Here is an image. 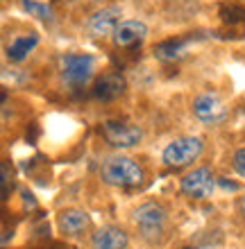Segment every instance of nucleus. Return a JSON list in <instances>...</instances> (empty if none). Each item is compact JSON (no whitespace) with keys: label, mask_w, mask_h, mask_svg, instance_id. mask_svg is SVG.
<instances>
[{"label":"nucleus","mask_w":245,"mask_h":249,"mask_svg":"<svg viewBox=\"0 0 245 249\" xmlns=\"http://www.w3.org/2000/svg\"><path fill=\"white\" fill-rule=\"evenodd\" d=\"M132 222L139 231V236L146 240L148 245H161L166 240V233H168V224H170V217H168V211H166L164 204L159 202H143L141 206H136L132 213Z\"/></svg>","instance_id":"nucleus-1"},{"label":"nucleus","mask_w":245,"mask_h":249,"mask_svg":"<svg viewBox=\"0 0 245 249\" xmlns=\"http://www.w3.org/2000/svg\"><path fill=\"white\" fill-rule=\"evenodd\" d=\"M100 179L109 186H118V188H130V186H139L146 179V172L132 157L127 154H112L100 161Z\"/></svg>","instance_id":"nucleus-2"},{"label":"nucleus","mask_w":245,"mask_h":249,"mask_svg":"<svg viewBox=\"0 0 245 249\" xmlns=\"http://www.w3.org/2000/svg\"><path fill=\"white\" fill-rule=\"evenodd\" d=\"M202 152H205V141L200 136H179L166 145L161 159L168 168H186L195 163L202 157Z\"/></svg>","instance_id":"nucleus-3"},{"label":"nucleus","mask_w":245,"mask_h":249,"mask_svg":"<svg viewBox=\"0 0 245 249\" xmlns=\"http://www.w3.org/2000/svg\"><path fill=\"white\" fill-rule=\"evenodd\" d=\"M218 179L211 172V168H193L191 172H186L184 177L179 179V190L191 199H211L216 193Z\"/></svg>","instance_id":"nucleus-4"},{"label":"nucleus","mask_w":245,"mask_h":249,"mask_svg":"<svg viewBox=\"0 0 245 249\" xmlns=\"http://www.w3.org/2000/svg\"><path fill=\"white\" fill-rule=\"evenodd\" d=\"M95 75V59L84 53H68L61 57V79L68 86H82Z\"/></svg>","instance_id":"nucleus-5"},{"label":"nucleus","mask_w":245,"mask_h":249,"mask_svg":"<svg viewBox=\"0 0 245 249\" xmlns=\"http://www.w3.org/2000/svg\"><path fill=\"white\" fill-rule=\"evenodd\" d=\"M102 136L116 150H130V147H136L143 141V129L132 123L107 120V123H102Z\"/></svg>","instance_id":"nucleus-6"},{"label":"nucleus","mask_w":245,"mask_h":249,"mask_svg":"<svg viewBox=\"0 0 245 249\" xmlns=\"http://www.w3.org/2000/svg\"><path fill=\"white\" fill-rule=\"evenodd\" d=\"M123 23V7L118 5H109L98 9L95 14L89 16L86 20V34L93 36V39H107V36H113L116 27Z\"/></svg>","instance_id":"nucleus-7"},{"label":"nucleus","mask_w":245,"mask_h":249,"mask_svg":"<svg viewBox=\"0 0 245 249\" xmlns=\"http://www.w3.org/2000/svg\"><path fill=\"white\" fill-rule=\"evenodd\" d=\"M193 113L200 123L205 124H220L227 118V107L216 93H202L193 100Z\"/></svg>","instance_id":"nucleus-8"},{"label":"nucleus","mask_w":245,"mask_h":249,"mask_svg":"<svg viewBox=\"0 0 245 249\" xmlns=\"http://www.w3.org/2000/svg\"><path fill=\"white\" fill-rule=\"evenodd\" d=\"M91 215L82 209H64L57 215V229L64 238H82L91 231Z\"/></svg>","instance_id":"nucleus-9"},{"label":"nucleus","mask_w":245,"mask_h":249,"mask_svg":"<svg viewBox=\"0 0 245 249\" xmlns=\"http://www.w3.org/2000/svg\"><path fill=\"white\" fill-rule=\"evenodd\" d=\"M130 247V233L118 224H105L93 231L91 249H127Z\"/></svg>","instance_id":"nucleus-10"},{"label":"nucleus","mask_w":245,"mask_h":249,"mask_svg":"<svg viewBox=\"0 0 245 249\" xmlns=\"http://www.w3.org/2000/svg\"><path fill=\"white\" fill-rule=\"evenodd\" d=\"M113 43L118 48H132L139 46L148 39V25L143 20H123L116 32H113Z\"/></svg>","instance_id":"nucleus-11"},{"label":"nucleus","mask_w":245,"mask_h":249,"mask_svg":"<svg viewBox=\"0 0 245 249\" xmlns=\"http://www.w3.org/2000/svg\"><path fill=\"white\" fill-rule=\"evenodd\" d=\"M125 91V77L120 72H107L95 84V98L100 100H116Z\"/></svg>","instance_id":"nucleus-12"},{"label":"nucleus","mask_w":245,"mask_h":249,"mask_svg":"<svg viewBox=\"0 0 245 249\" xmlns=\"http://www.w3.org/2000/svg\"><path fill=\"white\" fill-rule=\"evenodd\" d=\"M37 46H39V36H37V34H23V36H16V39L7 46V57H9L12 61H23Z\"/></svg>","instance_id":"nucleus-13"},{"label":"nucleus","mask_w":245,"mask_h":249,"mask_svg":"<svg viewBox=\"0 0 245 249\" xmlns=\"http://www.w3.org/2000/svg\"><path fill=\"white\" fill-rule=\"evenodd\" d=\"M188 50L184 41H166L161 46L154 48V57L161 61H175V59H182Z\"/></svg>","instance_id":"nucleus-14"},{"label":"nucleus","mask_w":245,"mask_h":249,"mask_svg":"<svg viewBox=\"0 0 245 249\" xmlns=\"http://www.w3.org/2000/svg\"><path fill=\"white\" fill-rule=\"evenodd\" d=\"M20 7H23L30 16H37V18H41V20L53 18V9H50V5H46V2H39V0H23Z\"/></svg>","instance_id":"nucleus-15"},{"label":"nucleus","mask_w":245,"mask_h":249,"mask_svg":"<svg viewBox=\"0 0 245 249\" xmlns=\"http://www.w3.org/2000/svg\"><path fill=\"white\" fill-rule=\"evenodd\" d=\"M232 168H234V172H236L239 177L245 179V147H239V150L234 152V157H232Z\"/></svg>","instance_id":"nucleus-16"},{"label":"nucleus","mask_w":245,"mask_h":249,"mask_svg":"<svg viewBox=\"0 0 245 249\" xmlns=\"http://www.w3.org/2000/svg\"><path fill=\"white\" fill-rule=\"evenodd\" d=\"M9 184H12V172H9V165L2 163V199L9 197Z\"/></svg>","instance_id":"nucleus-17"},{"label":"nucleus","mask_w":245,"mask_h":249,"mask_svg":"<svg viewBox=\"0 0 245 249\" xmlns=\"http://www.w3.org/2000/svg\"><path fill=\"white\" fill-rule=\"evenodd\" d=\"M241 213H243V215H245V195L241 197Z\"/></svg>","instance_id":"nucleus-18"},{"label":"nucleus","mask_w":245,"mask_h":249,"mask_svg":"<svg viewBox=\"0 0 245 249\" xmlns=\"http://www.w3.org/2000/svg\"><path fill=\"white\" fill-rule=\"evenodd\" d=\"M184 249H205V247H195V245H188V247H184Z\"/></svg>","instance_id":"nucleus-19"}]
</instances>
